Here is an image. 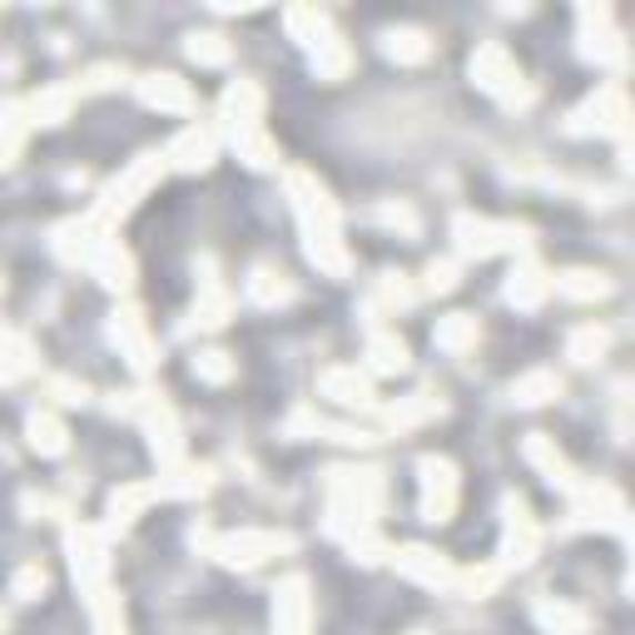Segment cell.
Here are the masks:
<instances>
[{
    "instance_id": "cell-1",
    "label": "cell",
    "mask_w": 635,
    "mask_h": 635,
    "mask_svg": "<svg viewBox=\"0 0 635 635\" xmlns=\"http://www.w3.org/2000/svg\"><path fill=\"white\" fill-rule=\"evenodd\" d=\"M283 184H289L293 214H299V224H303V249H309V259L323 273L343 279L347 273V249H343V239H337V204L327 199V189L318 184L309 169H289Z\"/></svg>"
},
{
    "instance_id": "cell-2",
    "label": "cell",
    "mask_w": 635,
    "mask_h": 635,
    "mask_svg": "<svg viewBox=\"0 0 635 635\" xmlns=\"http://www.w3.org/2000/svg\"><path fill=\"white\" fill-rule=\"evenodd\" d=\"M164 169H169L164 154H140L120 179H114V184H104L100 204H94V219H100L104 229H110L114 219H124V214H130V209L140 204V199L159 184V179H164Z\"/></svg>"
},
{
    "instance_id": "cell-3",
    "label": "cell",
    "mask_w": 635,
    "mask_h": 635,
    "mask_svg": "<svg viewBox=\"0 0 635 635\" xmlns=\"http://www.w3.org/2000/svg\"><path fill=\"white\" fill-rule=\"evenodd\" d=\"M472 80H476V90L496 94L502 104H532V100H536V90L522 80L516 60L506 56V46H496V40L472 56Z\"/></svg>"
},
{
    "instance_id": "cell-4",
    "label": "cell",
    "mask_w": 635,
    "mask_h": 635,
    "mask_svg": "<svg viewBox=\"0 0 635 635\" xmlns=\"http://www.w3.org/2000/svg\"><path fill=\"white\" fill-rule=\"evenodd\" d=\"M452 234H457V249L462 259H496V253H526V234L522 224H496V219H476V214H462L457 224H452Z\"/></svg>"
},
{
    "instance_id": "cell-5",
    "label": "cell",
    "mask_w": 635,
    "mask_h": 635,
    "mask_svg": "<svg viewBox=\"0 0 635 635\" xmlns=\"http://www.w3.org/2000/svg\"><path fill=\"white\" fill-rule=\"evenodd\" d=\"M635 104L626 100L621 84H601L576 114H571V134H631Z\"/></svg>"
},
{
    "instance_id": "cell-6",
    "label": "cell",
    "mask_w": 635,
    "mask_h": 635,
    "mask_svg": "<svg viewBox=\"0 0 635 635\" xmlns=\"http://www.w3.org/2000/svg\"><path fill=\"white\" fill-rule=\"evenodd\" d=\"M194 542H204L224 566H259L269 556L293 552L289 532H229V536H194Z\"/></svg>"
},
{
    "instance_id": "cell-7",
    "label": "cell",
    "mask_w": 635,
    "mask_h": 635,
    "mask_svg": "<svg viewBox=\"0 0 635 635\" xmlns=\"http://www.w3.org/2000/svg\"><path fill=\"white\" fill-rule=\"evenodd\" d=\"M571 526H606V532H631L621 492H616V486H606V482H586L576 496H571Z\"/></svg>"
},
{
    "instance_id": "cell-8",
    "label": "cell",
    "mask_w": 635,
    "mask_h": 635,
    "mask_svg": "<svg viewBox=\"0 0 635 635\" xmlns=\"http://www.w3.org/2000/svg\"><path fill=\"white\" fill-rule=\"evenodd\" d=\"M140 422L150 432V452L159 457V467H184V437H179V422L169 412V402H159L154 393H140Z\"/></svg>"
},
{
    "instance_id": "cell-9",
    "label": "cell",
    "mask_w": 635,
    "mask_h": 635,
    "mask_svg": "<svg viewBox=\"0 0 635 635\" xmlns=\"http://www.w3.org/2000/svg\"><path fill=\"white\" fill-rule=\"evenodd\" d=\"M422 472V516L427 522H452V512H457V467H452L447 457H422L417 462Z\"/></svg>"
},
{
    "instance_id": "cell-10",
    "label": "cell",
    "mask_w": 635,
    "mask_h": 635,
    "mask_svg": "<svg viewBox=\"0 0 635 635\" xmlns=\"http://www.w3.org/2000/svg\"><path fill=\"white\" fill-rule=\"evenodd\" d=\"M581 56L596 65H626V40L616 36L606 6H581Z\"/></svg>"
},
{
    "instance_id": "cell-11",
    "label": "cell",
    "mask_w": 635,
    "mask_h": 635,
    "mask_svg": "<svg viewBox=\"0 0 635 635\" xmlns=\"http://www.w3.org/2000/svg\"><path fill=\"white\" fill-rule=\"evenodd\" d=\"M536 546H542V532H536V522L526 516V502L522 496H506V526H502V561L496 566L512 571V566H526V561L536 556Z\"/></svg>"
},
{
    "instance_id": "cell-12",
    "label": "cell",
    "mask_w": 635,
    "mask_h": 635,
    "mask_svg": "<svg viewBox=\"0 0 635 635\" xmlns=\"http://www.w3.org/2000/svg\"><path fill=\"white\" fill-rule=\"evenodd\" d=\"M110 239L104 234V224L100 219H65V224H56V234H50V249H56V259L60 263H84V269H90V259H94V249H100V243Z\"/></svg>"
},
{
    "instance_id": "cell-13",
    "label": "cell",
    "mask_w": 635,
    "mask_h": 635,
    "mask_svg": "<svg viewBox=\"0 0 635 635\" xmlns=\"http://www.w3.org/2000/svg\"><path fill=\"white\" fill-rule=\"evenodd\" d=\"M309 626H313L309 581L289 576L279 591H273V631H279V635H309Z\"/></svg>"
},
{
    "instance_id": "cell-14",
    "label": "cell",
    "mask_w": 635,
    "mask_h": 635,
    "mask_svg": "<svg viewBox=\"0 0 635 635\" xmlns=\"http://www.w3.org/2000/svg\"><path fill=\"white\" fill-rule=\"evenodd\" d=\"M214 154H219V140H214V130L209 124H184V130L169 140V150H164V159L174 169H184V174H199V169H209L214 164Z\"/></svg>"
},
{
    "instance_id": "cell-15",
    "label": "cell",
    "mask_w": 635,
    "mask_h": 635,
    "mask_svg": "<svg viewBox=\"0 0 635 635\" xmlns=\"http://www.w3.org/2000/svg\"><path fill=\"white\" fill-rule=\"evenodd\" d=\"M65 542H70V566H75V581L84 586V596H90V591H100L104 586V571H110L104 546H100V532H90V526H70Z\"/></svg>"
},
{
    "instance_id": "cell-16",
    "label": "cell",
    "mask_w": 635,
    "mask_h": 635,
    "mask_svg": "<svg viewBox=\"0 0 635 635\" xmlns=\"http://www.w3.org/2000/svg\"><path fill=\"white\" fill-rule=\"evenodd\" d=\"M110 337L120 343V353L130 357L140 373H150L154 367V337H150V323H144L140 309H120L110 318Z\"/></svg>"
},
{
    "instance_id": "cell-17",
    "label": "cell",
    "mask_w": 635,
    "mask_h": 635,
    "mask_svg": "<svg viewBox=\"0 0 635 635\" xmlns=\"http://www.w3.org/2000/svg\"><path fill=\"white\" fill-rule=\"evenodd\" d=\"M393 566L407 581H417V586H432V591L457 586V566H447V561L437 552H427V546H402V552H393Z\"/></svg>"
},
{
    "instance_id": "cell-18",
    "label": "cell",
    "mask_w": 635,
    "mask_h": 635,
    "mask_svg": "<svg viewBox=\"0 0 635 635\" xmlns=\"http://www.w3.org/2000/svg\"><path fill=\"white\" fill-rule=\"evenodd\" d=\"M526 462H532V467L542 472L552 486H561L566 496H576L581 486H586V482L576 476V467H571V462L556 452V442L546 437V432H532V437H526Z\"/></svg>"
},
{
    "instance_id": "cell-19",
    "label": "cell",
    "mask_w": 635,
    "mask_h": 635,
    "mask_svg": "<svg viewBox=\"0 0 635 635\" xmlns=\"http://www.w3.org/2000/svg\"><path fill=\"white\" fill-rule=\"evenodd\" d=\"M318 393L337 407H373V377L363 367H327L318 377Z\"/></svg>"
},
{
    "instance_id": "cell-20",
    "label": "cell",
    "mask_w": 635,
    "mask_h": 635,
    "mask_svg": "<svg viewBox=\"0 0 635 635\" xmlns=\"http://www.w3.org/2000/svg\"><path fill=\"white\" fill-rule=\"evenodd\" d=\"M224 120L234 134H249V130H263V90L253 80H234L224 90Z\"/></svg>"
},
{
    "instance_id": "cell-21",
    "label": "cell",
    "mask_w": 635,
    "mask_h": 635,
    "mask_svg": "<svg viewBox=\"0 0 635 635\" xmlns=\"http://www.w3.org/2000/svg\"><path fill=\"white\" fill-rule=\"evenodd\" d=\"M140 100L150 104V110H164V114H189L194 110V90H189L179 75H164V70H154V75L140 80Z\"/></svg>"
},
{
    "instance_id": "cell-22",
    "label": "cell",
    "mask_w": 635,
    "mask_h": 635,
    "mask_svg": "<svg viewBox=\"0 0 635 635\" xmlns=\"http://www.w3.org/2000/svg\"><path fill=\"white\" fill-rule=\"evenodd\" d=\"M546 293H552V273L522 253V263L506 273V303H516V309H536Z\"/></svg>"
},
{
    "instance_id": "cell-23",
    "label": "cell",
    "mask_w": 635,
    "mask_h": 635,
    "mask_svg": "<svg viewBox=\"0 0 635 635\" xmlns=\"http://www.w3.org/2000/svg\"><path fill=\"white\" fill-rule=\"evenodd\" d=\"M90 273L104 283V289L124 293V289L134 283V259H130V249H120V239H104L100 249H94V259H90Z\"/></svg>"
},
{
    "instance_id": "cell-24",
    "label": "cell",
    "mask_w": 635,
    "mask_h": 635,
    "mask_svg": "<svg viewBox=\"0 0 635 635\" xmlns=\"http://www.w3.org/2000/svg\"><path fill=\"white\" fill-rule=\"evenodd\" d=\"M383 56L397 60V65H422V60L432 56V40H427V30H417V26H387Z\"/></svg>"
},
{
    "instance_id": "cell-25",
    "label": "cell",
    "mask_w": 635,
    "mask_h": 635,
    "mask_svg": "<svg viewBox=\"0 0 635 635\" xmlns=\"http://www.w3.org/2000/svg\"><path fill=\"white\" fill-rule=\"evenodd\" d=\"M552 293H561V299H571V303H596L611 293V279L606 273H591V269H566L552 279Z\"/></svg>"
},
{
    "instance_id": "cell-26",
    "label": "cell",
    "mask_w": 635,
    "mask_h": 635,
    "mask_svg": "<svg viewBox=\"0 0 635 635\" xmlns=\"http://www.w3.org/2000/svg\"><path fill=\"white\" fill-rule=\"evenodd\" d=\"M536 626L552 631V635H586L591 631V616L581 606H566V601H536L532 606Z\"/></svg>"
},
{
    "instance_id": "cell-27",
    "label": "cell",
    "mask_w": 635,
    "mask_h": 635,
    "mask_svg": "<svg viewBox=\"0 0 635 635\" xmlns=\"http://www.w3.org/2000/svg\"><path fill=\"white\" fill-rule=\"evenodd\" d=\"M75 100H80V84H56V90L30 94L26 104H30V120L36 124H60V120H70Z\"/></svg>"
},
{
    "instance_id": "cell-28",
    "label": "cell",
    "mask_w": 635,
    "mask_h": 635,
    "mask_svg": "<svg viewBox=\"0 0 635 635\" xmlns=\"http://www.w3.org/2000/svg\"><path fill=\"white\" fill-rule=\"evenodd\" d=\"M26 437H30V447H36L40 457H60V452L70 447L65 422H60L56 412H30V417H26Z\"/></svg>"
},
{
    "instance_id": "cell-29",
    "label": "cell",
    "mask_w": 635,
    "mask_h": 635,
    "mask_svg": "<svg viewBox=\"0 0 635 635\" xmlns=\"http://www.w3.org/2000/svg\"><path fill=\"white\" fill-rule=\"evenodd\" d=\"M561 397V377L552 373V367H532V373H522L512 383V402L516 407H542V402Z\"/></svg>"
},
{
    "instance_id": "cell-30",
    "label": "cell",
    "mask_w": 635,
    "mask_h": 635,
    "mask_svg": "<svg viewBox=\"0 0 635 635\" xmlns=\"http://www.w3.org/2000/svg\"><path fill=\"white\" fill-rule=\"evenodd\" d=\"M432 337H437L442 353H472L476 337H482V327H476L472 313H447V318H437V333Z\"/></svg>"
},
{
    "instance_id": "cell-31",
    "label": "cell",
    "mask_w": 635,
    "mask_h": 635,
    "mask_svg": "<svg viewBox=\"0 0 635 635\" xmlns=\"http://www.w3.org/2000/svg\"><path fill=\"white\" fill-rule=\"evenodd\" d=\"M606 347H611V333L601 323H581V327H571V337H566V357L571 363H581V367L601 363Z\"/></svg>"
},
{
    "instance_id": "cell-32",
    "label": "cell",
    "mask_w": 635,
    "mask_h": 635,
    "mask_svg": "<svg viewBox=\"0 0 635 635\" xmlns=\"http://www.w3.org/2000/svg\"><path fill=\"white\" fill-rule=\"evenodd\" d=\"M283 20H289V36L299 40V46H309V50H318L327 36H333V30H327V16L318 6H293Z\"/></svg>"
},
{
    "instance_id": "cell-33",
    "label": "cell",
    "mask_w": 635,
    "mask_h": 635,
    "mask_svg": "<svg viewBox=\"0 0 635 635\" xmlns=\"http://www.w3.org/2000/svg\"><path fill=\"white\" fill-rule=\"evenodd\" d=\"M90 626L94 635H124V611H120V596H114L110 586H100V591H90Z\"/></svg>"
},
{
    "instance_id": "cell-34",
    "label": "cell",
    "mask_w": 635,
    "mask_h": 635,
    "mask_svg": "<svg viewBox=\"0 0 635 635\" xmlns=\"http://www.w3.org/2000/svg\"><path fill=\"white\" fill-rule=\"evenodd\" d=\"M367 367L383 373V377L402 373V367H407V347H402V337H393V333H373V337H367Z\"/></svg>"
},
{
    "instance_id": "cell-35",
    "label": "cell",
    "mask_w": 635,
    "mask_h": 635,
    "mask_svg": "<svg viewBox=\"0 0 635 635\" xmlns=\"http://www.w3.org/2000/svg\"><path fill=\"white\" fill-rule=\"evenodd\" d=\"M347 65H353V50H347V40L333 30V36L313 50V70H318V80H343Z\"/></svg>"
},
{
    "instance_id": "cell-36",
    "label": "cell",
    "mask_w": 635,
    "mask_h": 635,
    "mask_svg": "<svg viewBox=\"0 0 635 635\" xmlns=\"http://www.w3.org/2000/svg\"><path fill=\"white\" fill-rule=\"evenodd\" d=\"M154 496H159L154 482H150V486H120V492L110 496V506H104V512H110V526H130L134 516H140L144 506L154 502Z\"/></svg>"
},
{
    "instance_id": "cell-37",
    "label": "cell",
    "mask_w": 635,
    "mask_h": 635,
    "mask_svg": "<svg viewBox=\"0 0 635 635\" xmlns=\"http://www.w3.org/2000/svg\"><path fill=\"white\" fill-rule=\"evenodd\" d=\"M159 496H204L209 492V472L204 467H169L154 482Z\"/></svg>"
},
{
    "instance_id": "cell-38",
    "label": "cell",
    "mask_w": 635,
    "mask_h": 635,
    "mask_svg": "<svg viewBox=\"0 0 635 635\" xmlns=\"http://www.w3.org/2000/svg\"><path fill=\"white\" fill-rule=\"evenodd\" d=\"M249 299H253V303H263V309H279V303H289V299H293V283L283 279V273H273V269H253V279H249Z\"/></svg>"
},
{
    "instance_id": "cell-39",
    "label": "cell",
    "mask_w": 635,
    "mask_h": 635,
    "mask_svg": "<svg viewBox=\"0 0 635 635\" xmlns=\"http://www.w3.org/2000/svg\"><path fill=\"white\" fill-rule=\"evenodd\" d=\"M40 357H36V343L26 333H6V383H20L26 373H36Z\"/></svg>"
},
{
    "instance_id": "cell-40",
    "label": "cell",
    "mask_w": 635,
    "mask_h": 635,
    "mask_svg": "<svg viewBox=\"0 0 635 635\" xmlns=\"http://www.w3.org/2000/svg\"><path fill=\"white\" fill-rule=\"evenodd\" d=\"M234 150L249 169H273L279 164V150H273V140L263 130H249V134H234Z\"/></svg>"
},
{
    "instance_id": "cell-41",
    "label": "cell",
    "mask_w": 635,
    "mask_h": 635,
    "mask_svg": "<svg viewBox=\"0 0 635 635\" xmlns=\"http://www.w3.org/2000/svg\"><path fill=\"white\" fill-rule=\"evenodd\" d=\"M30 104L26 100H6V164L20 159V144H26V130H30Z\"/></svg>"
},
{
    "instance_id": "cell-42",
    "label": "cell",
    "mask_w": 635,
    "mask_h": 635,
    "mask_svg": "<svg viewBox=\"0 0 635 635\" xmlns=\"http://www.w3.org/2000/svg\"><path fill=\"white\" fill-rule=\"evenodd\" d=\"M442 412V402L432 397V393H417V397H402L393 412H387V422L393 427H417V422H427V417H437Z\"/></svg>"
},
{
    "instance_id": "cell-43",
    "label": "cell",
    "mask_w": 635,
    "mask_h": 635,
    "mask_svg": "<svg viewBox=\"0 0 635 635\" xmlns=\"http://www.w3.org/2000/svg\"><path fill=\"white\" fill-rule=\"evenodd\" d=\"M194 323H199V327H224V323H229V293L219 289L214 279H209V283H204V293H199Z\"/></svg>"
},
{
    "instance_id": "cell-44",
    "label": "cell",
    "mask_w": 635,
    "mask_h": 635,
    "mask_svg": "<svg viewBox=\"0 0 635 635\" xmlns=\"http://www.w3.org/2000/svg\"><path fill=\"white\" fill-rule=\"evenodd\" d=\"M184 50H189V60H199V65H224L229 60V40L219 36V30H194Z\"/></svg>"
},
{
    "instance_id": "cell-45",
    "label": "cell",
    "mask_w": 635,
    "mask_h": 635,
    "mask_svg": "<svg viewBox=\"0 0 635 635\" xmlns=\"http://www.w3.org/2000/svg\"><path fill=\"white\" fill-rule=\"evenodd\" d=\"M502 581V566H472V571H457V591L462 596H486V591Z\"/></svg>"
},
{
    "instance_id": "cell-46",
    "label": "cell",
    "mask_w": 635,
    "mask_h": 635,
    "mask_svg": "<svg viewBox=\"0 0 635 635\" xmlns=\"http://www.w3.org/2000/svg\"><path fill=\"white\" fill-rule=\"evenodd\" d=\"M194 373L204 377V383H229V377H234V363H229V353L209 347V353H199V357H194Z\"/></svg>"
},
{
    "instance_id": "cell-47",
    "label": "cell",
    "mask_w": 635,
    "mask_h": 635,
    "mask_svg": "<svg viewBox=\"0 0 635 635\" xmlns=\"http://www.w3.org/2000/svg\"><path fill=\"white\" fill-rule=\"evenodd\" d=\"M40 591H46V571L40 566H20L16 576H10V596L16 601H36Z\"/></svg>"
},
{
    "instance_id": "cell-48",
    "label": "cell",
    "mask_w": 635,
    "mask_h": 635,
    "mask_svg": "<svg viewBox=\"0 0 635 635\" xmlns=\"http://www.w3.org/2000/svg\"><path fill=\"white\" fill-rule=\"evenodd\" d=\"M422 289H427V293H452V289H457V263H452V259H432Z\"/></svg>"
},
{
    "instance_id": "cell-49",
    "label": "cell",
    "mask_w": 635,
    "mask_h": 635,
    "mask_svg": "<svg viewBox=\"0 0 635 635\" xmlns=\"http://www.w3.org/2000/svg\"><path fill=\"white\" fill-rule=\"evenodd\" d=\"M120 80H124L120 65H90V70H84V80H75V84H80V94H84V90H114Z\"/></svg>"
},
{
    "instance_id": "cell-50",
    "label": "cell",
    "mask_w": 635,
    "mask_h": 635,
    "mask_svg": "<svg viewBox=\"0 0 635 635\" xmlns=\"http://www.w3.org/2000/svg\"><path fill=\"white\" fill-rule=\"evenodd\" d=\"M50 393L65 402V407H80V402H90V387L75 383V377H50Z\"/></svg>"
},
{
    "instance_id": "cell-51",
    "label": "cell",
    "mask_w": 635,
    "mask_h": 635,
    "mask_svg": "<svg viewBox=\"0 0 635 635\" xmlns=\"http://www.w3.org/2000/svg\"><path fill=\"white\" fill-rule=\"evenodd\" d=\"M383 219L393 229H402V234H417V219H412V209H402V204H387L383 209Z\"/></svg>"
},
{
    "instance_id": "cell-52",
    "label": "cell",
    "mask_w": 635,
    "mask_h": 635,
    "mask_svg": "<svg viewBox=\"0 0 635 635\" xmlns=\"http://www.w3.org/2000/svg\"><path fill=\"white\" fill-rule=\"evenodd\" d=\"M621 159H626V169L635 174V140H626V150H621Z\"/></svg>"
},
{
    "instance_id": "cell-53",
    "label": "cell",
    "mask_w": 635,
    "mask_h": 635,
    "mask_svg": "<svg viewBox=\"0 0 635 635\" xmlns=\"http://www.w3.org/2000/svg\"><path fill=\"white\" fill-rule=\"evenodd\" d=\"M412 635H427V631H412Z\"/></svg>"
}]
</instances>
